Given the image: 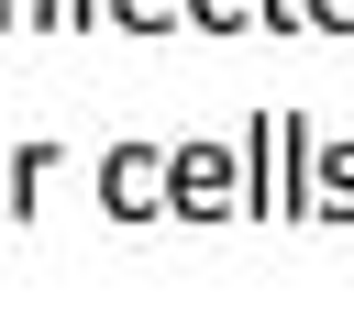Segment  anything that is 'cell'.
Instances as JSON below:
<instances>
[{"label": "cell", "instance_id": "cell-1", "mask_svg": "<svg viewBox=\"0 0 354 332\" xmlns=\"http://www.w3.org/2000/svg\"><path fill=\"white\" fill-rule=\"evenodd\" d=\"M310 122L299 111H266L254 133H243V177H254V210H310Z\"/></svg>", "mask_w": 354, "mask_h": 332}, {"label": "cell", "instance_id": "cell-2", "mask_svg": "<svg viewBox=\"0 0 354 332\" xmlns=\"http://www.w3.org/2000/svg\"><path fill=\"white\" fill-rule=\"evenodd\" d=\"M166 155H177V221H221V210H254L243 144H210V133H188V144H166Z\"/></svg>", "mask_w": 354, "mask_h": 332}, {"label": "cell", "instance_id": "cell-3", "mask_svg": "<svg viewBox=\"0 0 354 332\" xmlns=\"http://www.w3.org/2000/svg\"><path fill=\"white\" fill-rule=\"evenodd\" d=\"M100 210H111V221L177 210V155H166V144H111V155H100Z\"/></svg>", "mask_w": 354, "mask_h": 332}, {"label": "cell", "instance_id": "cell-4", "mask_svg": "<svg viewBox=\"0 0 354 332\" xmlns=\"http://www.w3.org/2000/svg\"><path fill=\"white\" fill-rule=\"evenodd\" d=\"M188 22H199V33H254V22L310 33V0H188Z\"/></svg>", "mask_w": 354, "mask_h": 332}, {"label": "cell", "instance_id": "cell-5", "mask_svg": "<svg viewBox=\"0 0 354 332\" xmlns=\"http://www.w3.org/2000/svg\"><path fill=\"white\" fill-rule=\"evenodd\" d=\"M310 221H354V144H310Z\"/></svg>", "mask_w": 354, "mask_h": 332}, {"label": "cell", "instance_id": "cell-6", "mask_svg": "<svg viewBox=\"0 0 354 332\" xmlns=\"http://www.w3.org/2000/svg\"><path fill=\"white\" fill-rule=\"evenodd\" d=\"M44 177H55V144H11V221L44 210Z\"/></svg>", "mask_w": 354, "mask_h": 332}, {"label": "cell", "instance_id": "cell-7", "mask_svg": "<svg viewBox=\"0 0 354 332\" xmlns=\"http://www.w3.org/2000/svg\"><path fill=\"white\" fill-rule=\"evenodd\" d=\"M188 0H111V33H177Z\"/></svg>", "mask_w": 354, "mask_h": 332}, {"label": "cell", "instance_id": "cell-8", "mask_svg": "<svg viewBox=\"0 0 354 332\" xmlns=\"http://www.w3.org/2000/svg\"><path fill=\"white\" fill-rule=\"evenodd\" d=\"M0 33H66V0H0Z\"/></svg>", "mask_w": 354, "mask_h": 332}, {"label": "cell", "instance_id": "cell-9", "mask_svg": "<svg viewBox=\"0 0 354 332\" xmlns=\"http://www.w3.org/2000/svg\"><path fill=\"white\" fill-rule=\"evenodd\" d=\"M310 33H354V0H310Z\"/></svg>", "mask_w": 354, "mask_h": 332}, {"label": "cell", "instance_id": "cell-10", "mask_svg": "<svg viewBox=\"0 0 354 332\" xmlns=\"http://www.w3.org/2000/svg\"><path fill=\"white\" fill-rule=\"evenodd\" d=\"M88 22H111V0H66V33H88Z\"/></svg>", "mask_w": 354, "mask_h": 332}, {"label": "cell", "instance_id": "cell-11", "mask_svg": "<svg viewBox=\"0 0 354 332\" xmlns=\"http://www.w3.org/2000/svg\"><path fill=\"white\" fill-rule=\"evenodd\" d=\"M0 221H11V155H0Z\"/></svg>", "mask_w": 354, "mask_h": 332}]
</instances>
